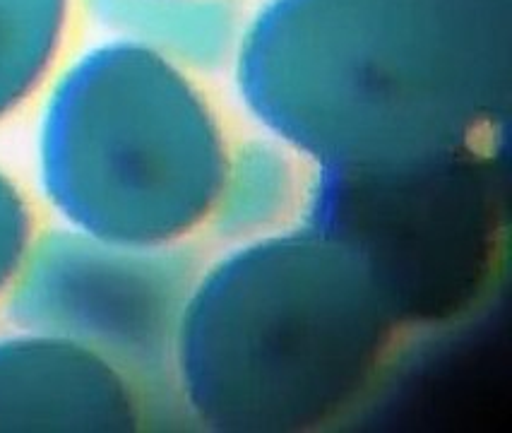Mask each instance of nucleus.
Segmentation results:
<instances>
[{"instance_id": "obj_7", "label": "nucleus", "mask_w": 512, "mask_h": 433, "mask_svg": "<svg viewBox=\"0 0 512 433\" xmlns=\"http://www.w3.org/2000/svg\"><path fill=\"white\" fill-rule=\"evenodd\" d=\"M70 8L73 0H0V121L49 77Z\"/></svg>"}, {"instance_id": "obj_3", "label": "nucleus", "mask_w": 512, "mask_h": 433, "mask_svg": "<svg viewBox=\"0 0 512 433\" xmlns=\"http://www.w3.org/2000/svg\"><path fill=\"white\" fill-rule=\"evenodd\" d=\"M296 222L359 255L402 332L450 325L479 306L498 268L493 152L315 166Z\"/></svg>"}, {"instance_id": "obj_8", "label": "nucleus", "mask_w": 512, "mask_h": 433, "mask_svg": "<svg viewBox=\"0 0 512 433\" xmlns=\"http://www.w3.org/2000/svg\"><path fill=\"white\" fill-rule=\"evenodd\" d=\"M34 236L37 229L29 200L15 179L0 169V299L13 287Z\"/></svg>"}, {"instance_id": "obj_1", "label": "nucleus", "mask_w": 512, "mask_h": 433, "mask_svg": "<svg viewBox=\"0 0 512 433\" xmlns=\"http://www.w3.org/2000/svg\"><path fill=\"white\" fill-rule=\"evenodd\" d=\"M400 335L359 255L294 222L200 268L176 332V402L222 431L318 429L361 402Z\"/></svg>"}, {"instance_id": "obj_4", "label": "nucleus", "mask_w": 512, "mask_h": 433, "mask_svg": "<svg viewBox=\"0 0 512 433\" xmlns=\"http://www.w3.org/2000/svg\"><path fill=\"white\" fill-rule=\"evenodd\" d=\"M198 272L186 243L130 246L58 224L34 236L3 301L15 328L65 337L109 361L150 419L176 402V332Z\"/></svg>"}, {"instance_id": "obj_5", "label": "nucleus", "mask_w": 512, "mask_h": 433, "mask_svg": "<svg viewBox=\"0 0 512 433\" xmlns=\"http://www.w3.org/2000/svg\"><path fill=\"white\" fill-rule=\"evenodd\" d=\"M133 383L82 344L15 328L0 337V431H133Z\"/></svg>"}, {"instance_id": "obj_6", "label": "nucleus", "mask_w": 512, "mask_h": 433, "mask_svg": "<svg viewBox=\"0 0 512 433\" xmlns=\"http://www.w3.org/2000/svg\"><path fill=\"white\" fill-rule=\"evenodd\" d=\"M299 159L279 140L246 142L231 150L210 227L234 241L289 227L287 219L301 215L308 186Z\"/></svg>"}, {"instance_id": "obj_2", "label": "nucleus", "mask_w": 512, "mask_h": 433, "mask_svg": "<svg viewBox=\"0 0 512 433\" xmlns=\"http://www.w3.org/2000/svg\"><path fill=\"white\" fill-rule=\"evenodd\" d=\"M229 152L181 65L111 37L53 82L39 118L37 176L63 227L176 246L210 227Z\"/></svg>"}]
</instances>
